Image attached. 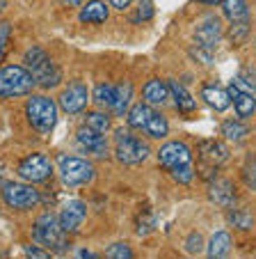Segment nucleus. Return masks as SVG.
Returning <instances> with one entry per match:
<instances>
[{
  "instance_id": "obj_42",
  "label": "nucleus",
  "mask_w": 256,
  "mask_h": 259,
  "mask_svg": "<svg viewBox=\"0 0 256 259\" xmlns=\"http://www.w3.org/2000/svg\"><path fill=\"white\" fill-rule=\"evenodd\" d=\"M78 254H80V257H96V254H94V252H87V250H80V252H78Z\"/></svg>"
},
{
  "instance_id": "obj_15",
  "label": "nucleus",
  "mask_w": 256,
  "mask_h": 259,
  "mask_svg": "<svg viewBox=\"0 0 256 259\" xmlns=\"http://www.w3.org/2000/svg\"><path fill=\"white\" fill-rule=\"evenodd\" d=\"M133 94H135V90H133L131 80H121L119 85H115V97H112V103L108 110H110L115 117H124L133 103Z\"/></svg>"
},
{
  "instance_id": "obj_7",
  "label": "nucleus",
  "mask_w": 256,
  "mask_h": 259,
  "mask_svg": "<svg viewBox=\"0 0 256 259\" xmlns=\"http://www.w3.org/2000/svg\"><path fill=\"white\" fill-rule=\"evenodd\" d=\"M0 193H3V200L7 202V206H12V209H16V211H30L41 202L39 191H34V188L28 186V184L3 181Z\"/></svg>"
},
{
  "instance_id": "obj_33",
  "label": "nucleus",
  "mask_w": 256,
  "mask_h": 259,
  "mask_svg": "<svg viewBox=\"0 0 256 259\" xmlns=\"http://www.w3.org/2000/svg\"><path fill=\"white\" fill-rule=\"evenodd\" d=\"M106 257L112 259H131L133 257V250L128 248L126 243H112L106 248Z\"/></svg>"
},
{
  "instance_id": "obj_1",
  "label": "nucleus",
  "mask_w": 256,
  "mask_h": 259,
  "mask_svg": "<svg viewBox=\"0 0 256 259\" xmlns=\"http://www.w3.org/2000/svg\"><path fill=\"white\" fill-rule=\"evenodd\" d=\"M23 67L30 71L32 76L34 85L44 90H50V88H58L62 83V69L50 60V55L46 53L44 49H39V46H32V49L25 51L23 55Z\"/></svg>"
},
{
  "instance_id": "obj_31",
  "label": "nucleus",
  "mask_w": 256,
  "mask_h": 259,
  "mask_svg": "<svg viewBox=\"0 0 256 259\" xmlns=\"http://www.w3.org/2000/svg\"><path fill=\"white\" fill-rule=\"evenodd\" d=\"M227 37L231 41H245L247 37H249V21H233Z\"/></svg>"
},
{
  "instance_id": "obj_37",
  "label": "nucleus",
  "mask_w": 256,
  "mask_h": 259,
  "mask_svg": "<svg viewBox=\"0 0 256 259\" xmlns=\"http://www.w3.org/2000/svg\"><path fill=\"white\" fill-rule=\"evenodd\" d=\"M23 252L28 254V257H37V259H48V257H50V250H46L44 245H39V243H34V245H25Z\"/></svg>"
},
{
  "instance_id": "obj_23",
  "label": "nucleus",
  "mask_w": 256,
  "mask_h": 259,
  "mask_svg": "<svg viewBox=\"0 0 256 259\" xmlns=\"http://www.w3.org/2000/svg\"><path fill=\"white\" fill-rule=\"evenodd\" d=\"M201 154H203V158H208L213 165L218 167V165H222V163L229 158V147L224 145V142L203 140L201 142Z\"/></svg>"
},
{
  "instance_id": "obj_30",
  "label": "nucleus",
  "mask_w": 256,
  "mask_h": 259,
  "mask_svg": "<svg viewBox=\"0 0 256 259\" xmlns=\"http://www.w3.org/2000/svg\"><path fill=\"white\" fill-rule=\"evenodd\" d=\"M172 177H174L176 184H183V186H188V184H192L194 179V170H192V161L190 163H183V165H176L172 167Z\"/></svg>"
},
{
  "instance_id": "obj_26",
  "label": "nucleus",
  "mask_w": 256,
  "mask_h": 259,
  "mask_svg": "<svg viewBox=\"0 0 256 259\" xmlns=\"http://www.w3.org/2000/svg\"><path fill=\"white\" fill-rule=\"evenodd\" d=\"M144 133L151 138V140H163V138H167V133H169L167 117H163L160 113H153V115H151V119L146 122Z\"/></svg>"
},
{
  "instance_id": "obj_20",
  "label": "nucleus",
  "mask_w": 256,
  "mask_h": 259,
  "mask_svg": "<svg viewBox=\"0 0 256 259\" xmlns=\"http://www.w3.org/2000/svg\"><path fill=\"white\" fill-rule=\"evenodd\" d=\"M151 115H153V110H151V106L144 101L128 108V128H131V131H144Z\"/></svg>"
},
{
  "instance_id": "obj_35",
  "label": "nucleus",
  "mask_w": 256,
  "mask_h": 259,
  "mask_svg": "<svg viewBox=\"0 0 256 259\" xmlns=\"http://www.w3.org/2000/svg\"><path fill=\"white\" fill-rule=\"evenodd\" d=\"M185 250H188L190 254H199L203 250V236L199 234V232H192V234L185 239Z\"/></svg>"
},
{
  "instance_id": "obj_38",
  "label": "nucleus",
  "mask_w": 256,
  "mask_h": 259,
  "mask_svg": "<svg viewBox=\"0 0 256 259\" xmlns=\"http://www.w3.org/2000/svg\"><path fill=\"white\" fill-rule=\"evenodd\" d=\"M245 184L249 188H256V172H254V163L251 161H247V165H245Z\"/></svg>"
},
{
  "instance_id": "obj_36",
  "label": "nucleus",
  "mask_w": 256,
  "mask_h": 259,
  "mask_svg": "<svg viewBox=\"0 0 256 259\" xmlns=\"http://www.w3.org/2000/svg\"><path fill=\"white\" fill-rule=\"evenodd\" d=\"M10 34H12V25L10 23H0V62L7 55V44H10Z\"/></svg>"
},
{
  "instance_id": "obj_40",
  "label": "nucleus",
  "mask_w": 256,
  "mask_h": 259,
  "mask_svg": "<svg viewBox=\"0 0 256 259\" xmlns=\"http://www.w3.org/2000/svg\"><path fill=\"white\" fill-rule=\"evenodd\" d=\"M62 3H64L67 7H80L85 0H62Z\"/></svg>"
},
{
  "instance_id": "obj_22",
  "label": "nucleus",
  "mask_w": 256,
  "mask_h": 259,
  "mask_svg": "<svg viewBox=\"0 0 256 259\" xmlns=\"http://www.w3.org/2000/svg\"><path fill=\"white\" fill-rule=\"evenodd\" d=\"M167 90H169V97H174V103L179 106V110L192 113L194 108H197V103H194V99L190 97V92L183 88V85L176 83V80H167Z\"/></svg>"
},
{
  "instance_id": "obj_10",
  "label": "nucleus",
  "mask_w": 256,
  "mask_h": 259,
  "mask_svg": "<svg viewBox=\"0 0 256 259\" xmlns=\"http://www.w3.org/2000/svg\"><path fill=\"white\" fill-rule=\"evenodd\" d=\"M192 161V154H190V147L181 140H172L165 142L158 149V163L165 167V170H172L176 165H183V163Z\"/></svg>"
},
{
  "instance_id": "obj_25",
  "label": "nucleus",
  "mask_w": 256,
  "mask_h": 259,
  "mask_svg": "<svg viewBox=\"0 0 256 259\" xmlns=\"http://www.w3.org/2000/svg\"><path fill=\"white\" fill-rule=\"evenodd\" d=\"M220 131L229 142H242L249 136V126L242 124V119H227V122H222Z\"/></svg>"
},
{
  "instance_id": "obj_28",
  "label": "nucleus",
  "mask_w": 256,
  "mask_h": 259,
  "mask_svg": "<svg viewBox=\"0 0 256 259\" xmlns=\"http://www.w3.org/2000/svg\"><path fill=\"white\" fill-rule=\"evenodd\" d=\"M227 223L231 227H236V230H240V232H249L251 227H254V218H251L249 211L233 209V206L227 211Z\"/></svg>"
},
{
  "instance_id": "obj_21",
  "label": "nucleus",
  "mask_w": 256,
  "mask_h": 259,
  "mask_svg": "<svg viewBox=\"0 0 256 259\" xmlns=\"http://www.w3.org/2000/svg\"><path fill=\"white\" fill-rule=\"evenodd\" d=\"M208 257L218 259V257H227L229 250H231V234H229L227 230H220L215 232V234L211 236V241H208Z\"/></svg>"
},
{
  "instance_id": "obj_16",
  "label": "nucleus",
  "mask_w": 256,
  "mask_h": 259,
  "mask_svg": "<svg viewBox=\"0 0 256 259\" xmlns=\"http://www.w3.org/2000/svg\"><path fill=\"white\" fill-rule=\"evenodd\" d=\"M227 92H229V101H231V106L236 108V117L238 119H247V117L254 115V110H256L254 94H245L238 88H233V85H229Z\"/></svg>"
},
{
  "instance_id": "obj_19",
  "label": "nucleus",
  "mask_w": 256,
  "mask_h": 259,
  "mask_svg": "<svg viewBox=\"0 0 256 259\" xmlns=\"http://www.w3.org/2000/svg\"><path fill=\"white\" fill-rule=\"evenodd\" d=\"M142 97H144V103H149V106H163L169 99L167 83H163V80H158V78H151L149 83H144V88H142Z\"/></svg>"
},
{
  "instance_id": "obj_6",
  "label": "nucleus",
  "mask_w": 256,
  "mask_h": 259,
  "mask_svg": "<svg viewBox=\"0 0 256 259\" xmlns=\"http://www.w3.org/2000/svg\"><path fill=\"white\" fill-rule=\"evenodd\" d=\"M34 90V80L23 64H5L0 67V97L19 99L28 97Z\"/></svg>"
},
{
  "instance_id": "obj_32",
  "label": "nucleus",
  "mask_w": 256,
  "mask_h": 259,
  "mask_svg": "<svg viewBox=\"0 0 256 259\" xmlns=\"http://www.w3.org/2000/svg\"><path fill=\"white\" fill-rule=\"evenodd\" d=\"M231 85L238 88L240 92H245V94H254V78L249 76V71H240L236 78L231 80Z\"/></svg>"
},
{
  "instance_id": "obj_2",
  "label": "nucleus",
  "mask_w": 256,
  "mask_h": 259,
  "mask_svg": "<svg viewBox=\"0 0 256 259\" xmlns=\"http://www.w3.org/2000/svg\"><path fill=\"white\" fill-rule=\"evenodd\" d=\"M32 239H34V243L44 245L46 250H53V252H64V250L69 248L67 232L62 230L58 215L50 213V211L41 213L37 220H34Z\"/></svg>"
},
{
  "instance_id": "obj_4",
  "label": "nucleus",
  "mask_w": 256,
  "mask_h": 259,
  "mask_svg": "<svg viewBox=\"0 0 256 259\" xmlns=\"http://www.w3.org/2000/svg\"><path fill=\"white\" fill-rule=\"evenodd\" d=\"M58 175L60 181L69 188H80L87 186L96 179V167L92 165V161L82 156H60L58 158Z\"/></svg>"
},
{
  "instance_id": "obj_3",
  "label": "nucleus",
  "mask_w": 256,
  "mask_h": 259,
  "mask_svg": "<svg viewBox=\"0 0 256 259\" xmlns=\"http://www.w3.org/2000/svg\"><path fill=\"white\" fill-rule=\"evenodd\" d=\"M58 113L60 108L53 99L41 97V94H32L25 101V117L28 124L37 133H50L58 124Z\"/></svg>"
},
{
  "instance_id": "obj_14",
  "label": "nucleus",
  "mask_w": 256,
  "mask_h": 259,
  "mask_svg": "<svg viewBox=\"0 0 256 259\" xmlns=\"http://www.w3.org/2000/svg\"><path fill=\"white\" fill-rule=\"evenodd\" d=\"M236 188L229 179H215L211 181V186H208V200L213 202L215 206L220 209H231L236 204Z\"/></svg>"
},
{
  "instance_id": "obj_8",
  "label": "nucleus",
  "mask_w": 256,
  "mask_h": 259,
  "mask_svg": "<svg viewBox=\"0 0 256 259\" xmlns=\"http://www.w3.org/2000/svg\"><path fill=\"white\" fill-rule=\"evenodd\" d=\"M21 179L32 181V184H41V181H48L50 175H53V163H50L48 156L44 154H30L28 158L19 163L16 167Z\"/></svg>"
},
{
  "instance_id": "obj_34",
  "label": "nucleus",
  "mask_w": 256,
  "mask_h": 259,
  "mask_svg": "<svg viewBox=\"0 0 256 259\" xmlns=\"http://www.w3.org/2000/svg\"><path fill=\"white\" fill-rule=\"evenodd\" d=\"M151 19H153V3L151 0H140V7H137L133 21L140 23V21H151Z\"/></svg>"
},
{
  "instance_id": "obj_27",
  "label": "nucleus",
  "mask_w": 256,
  "mask_h": 259,
  "mask_svg": "<svg viewBox=\"0 0 256 259\" xmlns=\"http://www.w3.org/2000/svg\"><path fill=\"white\" fill-rule=\"evenodd\" d=\"M85 126H89L92 131L106 136V133H110V128H112V119H110V115L103 113V110H94V113L85 115Z\"/></svg>"
},
{
  "instance_id": "obj_18",
  "label": "nucleus",
  "mask_w": 256,
  "mask_h": 259,
  "mask_svg": "<svg viewBox=\"0 0 256 259\" xmlns=\"http://www.w3.org/2000/svg\"><path fill=\"white\" fill-rule=\"evenodd\" d=\"M78 19L82 23H106L108 21V5L103 0H89L80 5V14Z\"/></svg>"
},
{
  "instance_id": "obj_41",
  "label": "nucleus",
  "mask_w": 256,
  "mask_h": 259,
  "mask_svg": "<svg viewBox=\"0 0 256 259\" xmlns=\"http://www.w3.org/2000/svg\"><path fill=\"white\" fill-rule=\"evenodd\" d=\"M199 5H211V7H215V5H220V0H197Z\"/></svg>"
},
{
  "instance_id": "obj_17",
  "label": "nucleus",
  "mask_w": 256,
  "mask_h": 259,
  "mask_svg": "<svg viewBox=\"0 0 256 259\" xmlns=\"http://www.w3.org/2000/svg\"><path fill=\"white\" fill-rule=\"evenodd\" d=\"M201 97H203V101H206L213 110H218V113H224V110H229V106H231V101H229V92L224 88H220L218 83L203 85Z\"/></svg>"
},
{
  "instance_id": "obj_24",
  "label": "nucleus",
  "mask_w": 256,
  "mask_h": 259,
  "mask_svg": "<svg viewBox=\"0 0 256 259\" xmlns=\"http://www.w3.org/2000/svg\"><path fill=\"white\" fill-rule=\"evenodd\" d=\"M224 12V19L233 21H249V7H247V0H220Z\"/></svg>"
},
{
  "instance_id": "obj_43",
  "label": "nucleus",
  "mask_w": 256,
  "mask_h": 259,
  "mask_svg": "<svg viewBox=\"0 0 256 259\" xmlns=\"http://www.w3.org/2000/svg\"><path fill=\"white\" fill-rule=\"evenodd\" d=\"M5 7H7V0H0V12L5 10Z\"/></svg>"
},
{
  "instance_id": "obj_29",
  "label": "nucleus",
  "mask_w": 256,
  "mask_h": 259,
  "mask_svg": "<svg viewBox=\"0 0 256 259\" xmlns=\"http://www.w3.org/2000/svg\"><path fill=\"white\" fill-rule=\"evenodd\" d=\"M112 97H115V85H110V83H98L92 92V99L98 108H110Z\"/></svg>"
},
{
  "instance_id": "obj_5",
  "label": "nucleus",
  "mask_w": 256,
  "mask_h": 259,
  "mask_svg": "<svg viewBox=\"0 0 256 259\" xmlns=\"http://www.w3.org/2000/svg\"><path fill=\"white\" fill-rule=\"evenodd\" d=\"M151 156V147L135 138L131 128H119L115 133V158L119 165H140Z\"/></svg>"
},
{
  "instance_id": "obj_11",
  "label": "nucleus",
  "mask_w": 256,
  "mask_h": 259,
  "mask_svg": "<svg viewBox=\"0 0 256 259\" xmlns=\"http://www.w3.org/2000/svg\"><path fill=\"white\" fill-rule=\"evenodd\" d=\"M85 218H87V204H85L82 200H69L67 204L62 206L60 215H58L60 225H62V230L67 232V234L80 230L82 223H85Z\"/></svg>"
},
{
  "instance_id": "obj_9",
  "label": "nucleus",
  "mask_w": 256,
  "mask_h": 259,
  "mask_svg": "<svg viewBox=\"0 0 256 259\" xmlns=\"http://www.w3.org/2000/svg\"><path fill=\"white\" fill-rule=\"evenodd\" d=\"M87 101H89L87 85L82 83V80H73V83H69L67 88L60 92L58 108L64 110L67 115H78L87 108Z\"/></svg>"
},
{
  "instance_id": "obj_39",
  "label": "nucleus",
  "mask_w": 256,
  "mask_h": 259,
  "mask_svg": "<svg viewBox=\"0 0 256 259\" xmlns=\"http://www.w3.org/2000/svg\"><path fill=\"white\" fill-rule=\"evenodd\" d=\"M108 3H110V7H115V10H119V12L128 10V7L133 5V0H108Z\"/></svg>"
},
{
  "instance_id": "obj_13",
  "label": "nucleus",
  "mask_w": 256,
  "mask_h": 259,
  "mask_svg": "<svg viewBox=\"0 0 256 259\" xmlns=\"http://www.w3.org/2000/svg\"><path fill=\"white\" fill-rule=\"evenodd\" d=\"M194 39L201 49L213 51L222 39V21L218 16H206V19L199 23V28L194 30Z\"/></svg>"
},
{
  "instance_id": "obj_12",
  "label": "nucleus",
  "mask_w": 256,
  "mask_h": 259,
  "mask_svg": "<svg viewBox=\"0 0 256 259\" xmlns=\"http://www.w3.org/2000/svg\"><path fill=\"white\" fill-rule=\"evenodd\" d=\"M76 140L80 145V149H85L89 156H96V158L108 156V138L103 133L92 131L89 126H80L76 131Z\"/></svg>"
}]
</instances>
